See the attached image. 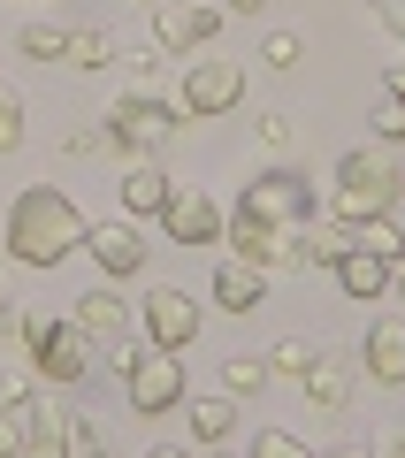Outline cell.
Here are the masks:
<instances>
[{
    "label": "cell",
    "instance_id": "obj_1",
    "mask_svg": "<svg viewBox=\"0 0 405 458\" xmlns=\"http://www.w3.org/2000/svg\"><path fill=\"white\" fill-rule=\"evenodd\" d=\"M84 214H77V199L62 191V183H23L16 191V207H8V252H16L23 267H62L69 252L84 245Z\"/></svg>",
    "mask_w": 405,
    "mask_h": 458
},
{
    "label": "cell",
    "instance_id": "obj_2",
    "mask_svg": "<svg viewBox=\"0 0 405 458\" xmlns=\"http://www.w3.org/2000/svg\"><path fill=\"white\" fill-rule=\"evenodd\" d=\"M390 199H398V168L383 161V153H344L337 161V199H329V207H337V222L344 229H359V222H375V214H390Z\"/></svg>",
    "mask_w": 405,
    "mask_h": 458
},
{
    "label": "cell",
    "instance_id": "obj_3",
    "mask_svg": "<svg viewBox=\"0 0 405 458\" xmlns=\"http://www.w3.org/2000/svg\"><path fill=\"white\" fill-rule=\"evenodd\" d=\"M23 344H31V375L39 382H84L92 375V328L69 313V321H23Z\"/></svg>",
    "mask_w": 405,
    "mask_h": 458
},
{
    "label": "cell",
    "instance_id": "obj_4",
    "mask_svg": "<svg viewBox=\"0 0 405 458\" xmlns=\"http://www.w3.org/2000/svg\"><path fill=\"white\" fill-rule=\"evenodd\" d=\"M237 214H260L268 229H306L314 214H322V199H314V183H306V176H291V168H268V176L245 183Z\"/></svg>",
    "mask_w": 405,
    "mask_h": 458
},
{
    "label": "cell",
    "instance_id": "obj_5",
    "mask_svg": "<svg viewBox=\"0 0 405 458\" xmlns=\"http://www.w3.org/2000/svg\"><path fill=\"white\" fill-rule=\"evenodd\" d=\"M123 397H130V412H168V405H184V352H130L123 344Z\"/></svg>",
    "mask_w": 405,
    "mask_h": 458
},
{
    "label": "cell",
    "instance_id": "obj_6",
    "mask_svg": "<svg viewBox=\"0 0 405 458\" xmlns=\"http://www.w3.org/2000/svg\"><path fill=\"white\" fill-rule=\"evenodd\" d=\"M108 138L123 153H138V161H153V153L177 138V107H168V99L130 92V99H115V107H108Z\"/></svg>",
    "mask_w": 405,
    "mask_h": 458
},
{
    "label": "cell",
    "instance_id": "obj_7",
    "mask_svg": "<svg viewBox=\"0 0 405 458\" xmlns=\"http://www.w3.org/2000/svg\"><path fill=\"white\" fill-rule=\"evenodd\" d=\"M146 16H153V47L184 54V47H207L214 31H222V8H207V0H146Z\"/></svg>",
    "mask_w": 405,
    "mask_h": 458
},
{
    "label": "cell",
    "instance_id": "obj_8",
    "mask_svg": "<svg viewBox=\"0 0 405 458\" xmlns=\"http://www.w3.org/2000/svg\"><path fill=\"white\" fill-rule=\"evenodd\" d=\"M138 321H146V344H153V352H192V336H199L192 291H146Z\"/></svg>",
    "mask_w": 405,
    "mask_h": 458
},
{
    "label": "cell",
    "instance_id": "obj_9",
    "mask_svg": "<svg viewBox=\"0 0 405 458\" xmlns=\"http://www.w3.org/2000/svg\"><path fill=\"white\" fill-rule=\"evenodd\" d=\"M245 99V62H192L184 69V114H229Z\"/></svg>",
    "mask_w": 405,
    "mask_h": 458
},
{
    "label": "cell",
    "instance_id": "obj_10",
    "mask_svg": "<svg viewBox=\"0 0 405 458\" xmlns=\"http://www.w3.org/2000/svg\"><path fill=\"white\" fill-rule=\"evenodd\" d=\"M229 252L253 267H298V229H268L260 214H229Z\"/></svg>",
    "mask_w": 405,
    "mask_h": 458
},
{
    "label": "cell",
    "instance_id": "obj_11",
    "mask_svg": "<svg viewBox=\"0 0 405 458\" xmlns=\"http://www.w3.org/2000/svg\"><path fill=\"white\" fill-rule=\"evenodd\" d=\"M84 252L99 260L108 283H123V276L146 267V237H138V222H92V229H84Z\"/></svg>",
    "mask_w": 405,
    "mask_h": 458
},
{
    "label": "cell",
    "instance_id": "obj_12",
    "mask_svg": "<svg viewBox=\"0 0 405 458\" xmlns=\"http://www.w3.org/2000/svg\"><path fill=\"white\" fill-rule=\"evenodd\" d=\"M161 229L177 237V245H214V237H222V207H214L207 191H184L177 183V199L161 207Z\"/></svg>",
    "mask_w": 405,
    "mask_h": 458
},
{
    "label": "cell",
    "instance_id": "obj_13",
    "mask_svg": "<svg viewBox=\"0 0 405 458\" xmlns=\"http://www.w3.org/2000/svg\"><path fill=\"white\" fill-rule=\"evenodd\" d=\"M359 360H367V375H375V382H390V390H398V382H405V313H390V321H375V328H367Z\"/></svg>",
    "mask_w": 405,
    "mask_h": 458
},
{
    "label": "cell",
    "instance_id": "obj_14",
    "mask_svg": "<svg viewBox=\"0 0 405 458\" xmlns=\"http://www.w3.org/2000/svg\"><path fill=\"white\" fill-rule=\"evenodd\" d=\"M260 291H268V267L237 260V252L214 267V306H222V313H253V306H260Z\"/></svg>",
    "mask_w": 405,
    "mask_h": 458
},
{
    "label": "cell",
    "instance_id": "obj_15",
    "mask_svg": "<svg viewBox=\"0 0 405 458\" xmlns=\"http://www.w3.org/2000/svg\"><path fill=\"white\" fill-rule=\"evenodd\" d=\"M168 199H177V176H168L161 161H138V168L123 176V207H130V214H161Z\"/></svg>",
    "mask_w": 405,
    "mask_h": 458
},
{
    "label": "cell",
    "instance_id": "obj_16",
    "mask_svg": "<svg viewBox=\"0 0 405 458\" xmlns=\"http://www.w3.org/2000/svg\"><path fill=\"white\" fill-rule=\"evenodd\" d=\"M306 397L322 412H337L344 397H352V360L344 352H314V367H306Z\"/></svg>",
    "mask_w": 405,
    "mask_h": 458
},
{
    "label": "cell",
    "instance_id": "obj_17",
    "mask_svg": "<svg viewBox=\"0 0 405 458\" xmlns=\"http://www.w3.org/2000/svg\"><path fill=\"white\" fill-rule=\"evenodd\" d=\"M184 420H192L199 443H229V428H237V397H184Z\"/></svg>",
    "mask_w": 405,
    "mask_h": 458
},
{
    "label": "cell",
    "instance_id": "obj_18",
    "mask_svg": "<svg viewBox=\"0 0 405 458\" xmlns=\"http://www.w3.org/2000/svg\"><path fill=\"white\" fill-rule=\"evenodd\" d=\"M77 321L92 328V344H99V336L123 344V291H115V283H92V291L77 298Z\"/></svg>",
    "mask_w": 405,
    "mask_h": 458
},
{
    "label": "cell",
    "instance_id": "obj_19",
    "mask_svg": "<svg viewBox=\"0 0 405 458\" xmlns=\"http://www.w3.org/2000/svg\"><path fill=\"white\" fill-rule=\"evenodd\" d=\"M329 276H337L352 298H383V291H390V260H375V252H359V245L344 252V260L329 267Z\"/></svg>",
    "mask_w": 405,
    "mask_h": 458
},
{
    "label": "cell",
    "instance_id": "obj_20",
    "mask_svg": "<svg viewBox=\"0 0 405 458\" xmlns=\"http://www.w3.org/2000/svg\"><path fill=\"white\" fill-rule=\"evenodd\" d=\"M344 252H352V229H344V222H306V229H298V267H337L344 260Z\"/></svg>",
    "mask_w": 405,
    "mask_h": 458
},
{
    "label": "cell",
    "instance_id": "obj_21",
    "mask_svg": "<svg viewBox=\"0 0 405 458\" xmlns=\"http://www.w3.org/2000/svg\"><path fill=\"white\" fill-rule=\"evenodd\" d=\"M62 62H69V69H108V62H115V38L99 31V23H77L69 47H62Z\"/></svg>",
    "mask_w": 405,
    "mask_h": 458
},
{
    "label": "cell",
    "instance_id": "obj_22",
    "mask_svg": "<svg viewBox=\"0 0 405 458\" xmlns=\"http://www.w3.org/2000/svg\"><path fill=\"white\" fill-rule=\"evenodd\" d=\"M23 458H77V443H69V428L54 420V412H31V436H23Z\"/></svg>",
    "mask_w": 405,
    "mask_h": 458
},
{
    "label": "cell",
    "instance_id": "obj_23",
    "mask_svg": "<svg viewBox=\"0 0 405 458\" xmlns=\"http://www.w3.org/2000/svg\"><path fill=\"white\" fill-rule=\"evenodd\" d=\"M352 245H359V252H375V260H398V252H405V229L390 222V214H375V222H359V229H352Z\"/></svg>",
    "mask_w": 405,
    "mask_h": 458
},
{
    "label": "cell",
    "instance_id": "obj_24",
    "mask_svg": "<svg viewBox=\"0 0 405 458\" xmlns=\"http://www.w3.org/2000/svg\"><path fill=\"white\" fill-rule=\"evenodd\" d=\"M222 390L229 397H260V390H268V360H245V352L222 360Z\"/></svg>",
    "mask_w": 405,
    "mask_h": 458
},
{
    "label": "cell",
    "instance_id": "obj_25",
    "mask_svg": "<svg viewBox=\"0 0 405 458\" xmlns=\"http://www.w3.org/2000/svg\"><path fill=\"white\" fill-rule=\"evenodd\" d=\"M31 412H39V397H31V405H0V458H23V436H31Z\"/></svg>",
    "mask_w": 405,
    "mask_h": 458
},
{
    "label": "cell",
    "instance_id": "obj_26",
    "mask_svg": "<svg viewBox=\"0 0 405 458\" xmlns=\"http://www.w3.org/2000/svg\"><path fill=\"white\" fill-rule=\"evenodd\" d=\"M245 458H314V451L291 436V428H260V436L245 443Z\"/></svg>",
    "mask_w": 405,
    "mask_h": 458
},
{
    "label": "cell",
    "instance_id": "obj_27",
    "mask_svg": "<svg viewBox=\"0 0 405 458\" xmlns=\"http://www.w3.org/2000/svg\"><path fill=\"white\" fill-rule=\"evenodd\" d=\"M306 367H314V344L306 336H283L276 352H268V375H298V382H306Z\"/></svg>",
    "mask_w": 405,
    "mask_h": 458
},
{
    "label": "cell",
    "instance_id": "obj_28",
    "mask_svg": "<svg viewBox=\"0 0 405 458\" xmlns=\"http://www.w3.org/2000/svg\"><path fill=\"white\" fill-rule=\"evenodd\" d=\"M23 146V92L16 84H0V153Z\"/></svg>",
    "mask_w": 405,
    "mask_h": 458
},
{
    "label": "cell",
    "instance_id": "obj_29",
    "mask_svg": "<svg viewBox=\"0 0 405 458\" xmlns=\"http://www.w3.org/2000/svg\"><path fill=\"white\" fill-rule=\"evenodd\" d=\"M16 47H23V54H39V62H54V54L69 47V31H62V23H23Z\"/></svg>",
    "mask_w": 405,
    "mask_h": 458
},
{
    "label": "cell",
    "instance_id": "obj_30",
    "mask_svg": "<svg viewBox=\"0 0 405 458\" xmlns=\"http://www.w3.org/2000/svg\"><path fill=\"white\" fill-rule=\"evenodd\" d=\"M298 54H306V38H298V31H268L260 62H268V69H298Z\"/></svg>",
    "mask_w": 405,
    "mask_h": 458
},
{
    "label": "cell",
    "instance_id": "obj_31",
    "mask_svg": "<svg viewBox=\"0 0 405 458\" xmlns=\"http://www.w3.org/2000/svg\"><path fill=\"white\" fill-rule=\"evenodd\" d=\"M69 443H77V458H108V428L99 420H69Z\"/></svg>",
    "mask_w": 405,
    "mask_h": 458
},
{
    "label": "cell",
    "instance_id": "obj_32",
    "mask_svg": "<svg viewBox=\"0 0 405 458\" xmlns=\"http://www.w3.org/2000/svg\"><path fill=\"white\" fill-rule=\"evenodd\" d=\"M375 138H383V146H398V138H405V107L390 92H383V107H375Z\"/></svg>",
    "mask_w": 405,
    "mask_h": 458
},
{
    "label": "cell",
    "instance_id": "obj_33",
    "mask_svg": "<svg viewBox=\"0 0 405 458\" xmlns=\"http://www.w3.org/2000/svg\"><path fill=\"white\" fill-rule=\"evenodd\" d=\"M260 146H268V153H283V146H291V114H283V107H268V114H260Z\"/></svg>",
    "mask_w": 405,
    "mask_h": 458
},
{
    "label": "cell",
    "instance_id": "obj_34",
    "mask_svg": "<svg viewBox=\"0 0 405 458\" xmlns=\"http://www.w3.org/2000/svg\"><path fill=\"white\" fill-rule=\"evenodd\" d=\"M31 375H23V367H0V405H31Z\"/></svg>",
    "mask_w": 405,
    "mask_h": 458
},
{
    "label": "cell",
    "instance_id": "obj_35",
    "mask_svg": "<svg viewBox=\"0 0 405 458\" xmlns=\"http://www.w3.org/2000/svg\"><path fill=\"white\" fill-rule=\"evenodd\" d=\"M375 16H383L390 38H405V0H375Z\"/></svg>",
    "mask_w": 405,
    "mask_h": 458
},
{
    "label": "cell",
    "instance_id": "obj_36",
    "mask_svg": "<svg viewBox=\"0 0 405 458\" xmlns=\"http://www.w3.org/2000/svg\"><path fill=\"white\" fill-rule=\"evenodd\" d=\"M23 313H16V291H8V283H0V328H16Z\"/></svg>",
    "mask_w": 405,
    "mask_h": 458
},
{
    "label": "cell",
    "instance_id": "obj_37",
    "mask_svg": "<svg viewBox=\"0 0 405 458\" xmlns=\"http://www.w3.org/2000/svg\"><path fill=\"white\" fill-rule=\"evenodd\" d=\"M268 0H222V16H260Z\"/></svg>",
    "mask_w": 405,
    "mask_h": 458
},
{
    "label": "cell",
    "instance_id": "obj_38",
    "mask_svg": "<svg viewBox=\"0 0 405 458\" xmlns=\"http://www.w3.org/2000/svg\"><path fill=\"white\" fill-rule=\"evenodd\" d=\"M383 92H390V99H398V107H405V62L390 69V84H383Z\"/></svg>",
    "mask_w": 405,
    "mask_h": 458
},
{
    "label": "cell",
    "instance_id": "obj_39",
    "mask_svg": "<svg viewBox=\"0 0 405 458\" xmlns=\"http://www.w3.org/2000/svg\"><path fill=\"white\" fill-rule=\"evenodd\" d=\"M390 291H398V306H405V252L390 260Z\"/></svg>",
    "mask_w": 405,
    "mask_h": 458
},
{
    "label": "cell",
    "instance_id": "obj_40",
    "mask_svg": "<svg viewBox=\"0 0 405 458\" xmlns=\"http://www.w3.org/2000/svg\"><path fill=\"white\" fill-rule=\"evenodd\" d=\"M322 458H375L367 443H337V451H322Z\"/></svg>",
    "mask_w": 405,
    "mask_h": 458
},
{
    "label": "cell",
    "instance_id": "obj_41",
    "mask_svg": "<svg viewBox=\"0 0 405 458\" xmlns=\"http://www.w3.org/2000/svg\"><path fill=\"white\" fill-rule=\"evenodd\" d=\"M146 458H192V451H177V443H153V451Z\"/></svg>",
    "mask_w": 405,
    "mask_h": 458
},
{
    "label": "cell",
    "instance_id": "obj_42",
    "mask_svg": "<svg viewBox=\"0 0 405 458\" xmlns=\"http://www.w3.org/2000/svg\"><path fill=\"white\" fill-rule=\"evenodd\" d=\"M390 458H405V428H398V443H390Z\"/></svg>",
    "mask_w": 405,
    "mask_h": 458
},
{
    "label": "cell",
    "instance_id": "obj_43",
    "mask_svg": "<svg viewBox=\"0 0 405 458\" xmlns=\"http://www.w3.org/2000/svg\"><path fill=\"white\" fill-rule=\"evenodd\" d=\"M214 458H237V451H222V443H214Z\"/></svg>",
    "mask_w": 405,
    "mask_h": 458
}]
</instances>
